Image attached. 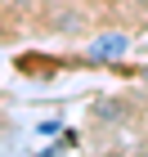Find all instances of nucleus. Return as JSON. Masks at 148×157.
Wrapping results in <instances>:
<instances>
[{
	"label": "nucleus",
	"mask_w": 148,
	"mask_h": 157,
	"mask_svg": "<svg viewBox=\"0 0 148 157\" xmlns=\"http://www.w3.org/2000/svg\"><path fill=\"white\" fill-rule=\"evenodd\" d=\"M126 5H135V9H148V0H126Z\"/></svg>",
	"instance_id": "obj_2"
},
{
	"label": "nucleus",
	"mask_w": 148,
	"mask_h": 157,
	"mask_svg": "<svg viewBox=\"0 0 148 157\" xmlns=\"http://www.w3.org/2000/svg\"><path fill=\"white\" fill-rule=\"evenodd\" d=\"M126 49H130V36H126V32H99V36L85 45V59L103 67V63H117V59H126Z\"/></svg>",
	"instance_id": "obj_1"
}]
</instances>
